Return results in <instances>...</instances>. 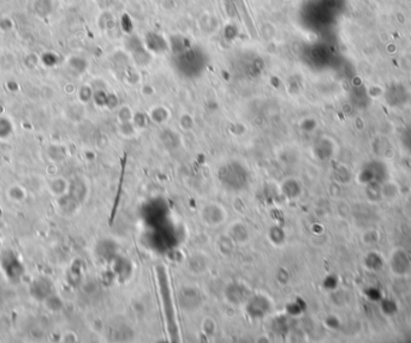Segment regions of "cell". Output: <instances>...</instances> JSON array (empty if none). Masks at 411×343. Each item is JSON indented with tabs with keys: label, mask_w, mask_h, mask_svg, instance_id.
I'll list each match as a JSON object with an SVG mask.
<instances>
[{
	"label": "cell",
	"mask_w": 411,
	"mask_h": 343,
	"mask_svg": "<svg viewBox=\"0 0 411 343\" xmlns=\"http://www.w3.org/2000/svg\"><path fill=\"white\" fill-rule=\"evenodd\" d=\"M50 191L51 193H53V195L61 197L67 191V181L64 180L63 178H54L50 183Z\"/></svg>",
	"instance_id": "6da1fadb"
},
{
	"label": "cell",
	"mask_w": 411,
	"mask_h": 343,
	"mask_svg": "<svg viewBox=\"0 0 411 343\" xmlns=\"http://www.w3.org/2000/svg\"><path fill=\"white\" fill-rule=\"evenodd\" d=\"M43 303L44 306H46V308L50 312H59L61 311V308L64 307L63 300H61L58 296H52V294H50V296L43 300Z\"/></svg>",
	"instance_id": "7a4b0ae2"
},
{
	"label": "cell",
	"mask_w": 411,
	"mask_h": 343,
	"mask_svg": "<svg viewBox=\"0 0 411 343\" xmlns=\"http://www.w3.org/2000/svg\"><path fill=\"white\" fill-rule=\"evenodd\" d=\"M8 197L13 202H22L26 198L25 188L18 185H12L8 188Z\"/></svg>",
	"instance_id": "3957f363"
},
{
	"label": "cell",
	"mask_w": 411,
	"mask_h": 343,
	"mask_svg": "<svg viewBox=\"0 0 411 343\" xmlns=\"http://www.w3.org/2000/svg\"><path fill=\"white\" fill-rule=\"evenodd\" d=\"M260 36L266 41L273 40L274 36H276V27H274V24L269 22L262 23L261 27H260Z\"/></svg>",
	"instance_id": "277c9868"
},
{
	"label": "cell",
	"mask_w": 411,
	"mask_h": 343,
	"mask_svg": "<svg viewBox=\"0 0 411 343\" xmlns=\"http://www.w3.org/2000/svg\"><path fill=\"white\" fill-rule=\"evenodd\" d=\"M12 132V125L10 120L0 116V139L8 138Z\"/></svg>",
	"instance_id": "5b68a950"
},
{
	"label": "cell",
	"mask_w": 411,
	"mask_h": 343,
	"mask_svg": "<svg viewBox=\"0 0 411 343\" xmlns=\"http://www.w3.org/2000/svg\"><path fill=\"white\" fill-rule=\"evenodd\" d=\"M0 197H2V192H0Z\"/></svg>",
	"instance_id": "8992f818"
}]
</instances>
